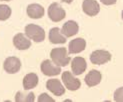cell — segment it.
<instances>
[{"label":"cell","mask_w":123,"mask_h":102,"mask_svg":"<svg viewBox=\"0 0 123 102\" xmlns=\"http://www.w3.org/2000/svg\"><path fill=\"white\" fill-rule=\"evenodd\" d=\"M50 57L52 61L60 66V67H64L70 62V57L67 55V49L65 47L60 48H53L50 52Z\"/></svg>","instance_id":"6da1fadb"},{"label":"cell","mask_w":123,"mask_h":102,"mask_svg":"<svg viewBox=\"0 0 123 102\" xmlns=\"http://www.w3.org/2000/svg\"><path fill=\"white\" fill-rule=\"evenodd\" d=\"M25 34L27 37L35 42H42L45 39V32L42 27L36 24H28L25 27Z\"/></svg>","instance_id":"7a4b0ae2"},{"label":"cell","mask_w":123,"mask_h":102,"mask_svg":"<svg viewBox=\"0 0 123 102\" xmlns=\"http://www.w3.org/2000/svg\"><path fill=\"white\" fill-rule=\"evenodd\" d=\"M48 16L53 22H59L65 18L66 12L59 3L54 2L48 8Z\"/></svg>","instance_id":"3957f363"},{"label":"cell","mask_w":123,"mask_h":102,"mask_svg":"<svg viewBox=\"0 0 123 102\" xmlns=\"http://www.w3.org/2000/svg\"><path fill=\"white\" fill-rule=\"evenodd\" d=\"M62 81L64 83L65 87L68 90H70V91H75V90L79 89L81 86L80 80L75 78L69 71H65L62 73Z\"/></svg>","instance_id":"277c9868"},{"label":"cell","mask_w":123,"mask_h":102,"mask_svg":"<svg viewBox=\"0 0 123 102\" xmlns=\"http://www.w3.org/2000/svg\"><path fill=\"white\" fill-rule=\"evenodd\" d=\"M110 60H111V54L106 50H95L90 55V61L96 65H102Z\"/></svg>","instance_id":"5b68a950"},{"label":"cell","mask_w":123,"mask_h":102,"mask_svg":"<svg viewBox=\"0 0 123 102\" xmlns=\"http://www.w3.org/2000/svg\"><path fill=\"white\" fill-rule=\"evenodd\" d=\"M41 71L46 76H55L61 72V67L56 65L51 60L46 59L41 63Z\"/></svg>","instance_id":"8992f818"},{"label":"cell","mask_w":123,"mask_h":102,"mask_svg":"<svg viewBox=\"0 0 123 102\" xmlns=\"http://www.w3.org/2000/svg\"><path fill=\"white\" fill-rule=\"evenodd\" d=\"M3 67H4V70L7 72V73L14 74V73H17V72L20 70L21 62L17 57L11 56V57H8V58L5 59Z\"/></svg>","instance_id":"52a82bcc"},{"label":"cell","mask_w":123,"mask_h":102,"mask_svg":"<svg viewBox=\"0 0 123 102\" xmlns=\"http://www.w3.org/2000/svg\"><path fill=\"white\" fill-rule=\"evenodd\" d=\"M82 9L88 16H96L100 11V6L96 0H84L82 3Z\"/></svg>","instance_id":"ba28073f"},{"label":"cell","mask_w":123,"mask_h":102,"mask_svg":"<svg viewBox=\"0 0 123 102\" xmlns=\"http://www.w3.org/2000/svg\"><path fill=\"white\" fill-rule=\"evenodd\" d=\"M46 88L56 96H61L65 93V88L58 79H49L46 82Z\"/></svg>","instance_id":"9c48e42d"},{"label":"cell","mask_w":123,"mask_h":102,"mask_svg":"<svg viewBox=\"0 0 123 102\" xmlns=\"http://www.w3.org/2000/svg\"><path fill=\"white\" fill-rule=\"evenodd\" d=\"M13 44L14 46L19 50H25L31 46V41L29 40L23 33H18L13 38Z\"/></svg>","instance_id":"30bf717a"},{"label":"cell","mask_w":123,"mask_h":102,"mask_svg":"<svg viewBox=\"0 0 123 102\" xmlns=\"http://www.w3.org/2000/svg\"><path fill=\"white\" fill-rule=\"evenodd\" d=\"M87 68V63L83 57H75L71 62V69L75 75H80Z\"/></svg>","instance_id":"8fae6325"},{"label":"cell","mask_w":123,"mask_h":102,"mask_svg":"<svg viewBox=\"0 0 123 102\" xmlns=\"http://www.w3.org/2000/svg\"><path fill=\"white\" fill-rule=\"evenodd\" d=\"M27 15L32 19H39L44 15V8L40 4H29L27 6Z\"/></svg>","instance_id":"7c38bea8"},{"label":"cell","mask_w":123,"mask_h":102,"mask_svg":"<svg viewBox=\"0 0 123 102\" xmlns=\"http://www.w3.org/2000/svg\"><path fill=\"white\" fill-rule=\"evenodd\" d=\"M86 47V41L83 38H76L73 39L69 42V53L75 54V53H80L82 52Z\"/></svg>","instance_id":"4fadbf2b"},{"label":"cell","mask_w":123,"mask_h":102,"mask_svg":"<svg viewBox=\"0 0 123 102\" xmlns=\"http://www.w3.org/2000/svg\"><path fill=\"white\" fill-rule=\"evenodd\" d=\"M78 30H79L78 24L73 20H69L63 24L61 32H62L66 37H71V36L78 33Z\"/></svg>","instance_id":"5bb4252c"},{"label":"cell","mask_w":123,"mask_h":102,"mask_svg":"<svg viewBox=\"0 0 123 102\" xmlns=\"http://www.w3.org/2000/svg\"><path fill=\"white\" fill-rule=\"evenodd\" d=\"M101 73L98 70H91L90 72H88V74L85 76V83L87 84L89 87H93L96 86L100 83L101 81Z\"/></svg>","instance_id":"9a60e30c"},{"label":"cell","mask_w":123,"mask_h":102,"mask_svg":"<svg viewBox=\"0 0 123 102\" xmlns=\"http://www.w3.org/2000/svg\"><path fill=\"white\" fill-rule=\"evenodd\" d=\"M49 40H50L51 43L54 44H60L66 42V38L61 34V31L58 27H54L50 29V31H49Z\"/></svg>","instance_id":"2e32d148"},{"label":"cell","mask_w":123,"mask_h":102,"mask_svg":"<svg viewBox=\"0 0 123 102\" xmlns=\"http://www.w3.org/2000/svg\"><path fill=\"white\" fill-rule=\"evenodd\" d=\"M38 84V76L35 73H29L23 78V88L25 90L32 89L37 86Z\"/></svg>","instance_id":"e0dca14e"},{"label":"cell","mask_w":123,"mask_h":102,"mask_svg":"<svg viewBox=\"0 0 123 102\" xmlns=\"http://www.w3.org/2000/svg\"><path fill=\"white\" fill-rule=\"evenodd\" d=\"M15 101L16 102H33L34 101V93H23V92H17L15 95Z\"/></svg>","instance_id":"ac0fdd59"},{"label":"cell","mask_w":123,"mask_h":102,"mask_svg":"<svg viewBox=\"0 0 123 102\" xmlns=\"http://www.w3.org/2000/svg\"><path fill=\"white\" fill-rule=\"evenodd\" d=\"M11 16V8L8 5H0V20H7Z\"/></svg>","instance_id":"d6986e66"},{"label":"cell","mask_w":123,"mask_h":102,"mask_svg":"<svg viewBox=\"0 0 123 102\" xmlns=\"http://www.w3.org/2000/svg\"><path fill=\"white\" fill-rule=\"evenodd\" d=\"M38 101L39 102H45V101H50V102H54V99L49 97L48 94L46 93H42L39 97H38Z\"/></svg>","instance_id":"ffe728a7"},{"label":"cell","mask_w":123,"mask_h":102,"mask_svg":"<svg viewBox=\"0 0 123 102\" xmlns=\"http://www.w3.org/2000/svg\"><path fill=\"white\" fill-rule=\"evenodd\" d=\"M100 1L103 3V4H105V5H113L116 3V1L117 0H100Z\"/></svg>","instance_id":"44dd1931"},{"label":"cell","mask_w":123,"mask_h":102,"mask_svg":"<svg viewBox=\"0 0 123 102\" xmlns=\"http://www.w3.org/2000/svg\"><path fill=\"white\" fill-rule=\"evenodd\" d=\"M62 1L65 2V3H68V4H69V3H71V2L73 1V0H62Z\"/></svg>","instance_id":"7402d4cb"},{"label":"cell","mask_w":123,"mask_h":102,"mask_svg":"<svg viewBox=\"0 0 123 102\" xmlns=\"http://www.w3.org/2000/svg\"><path fill=\"white\" fill-rule=\"evenodd\" d=\"M1 1H10V0H1Z\"/></svg>","instance_id":"603a6c76"}]
</instances>
